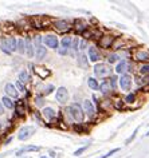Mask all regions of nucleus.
Instances as JSON below:
<instances>
[{"label":"nucleus","instance_id":"4c0bfd02","mask_svg":"<svg viewBox=\"0 0 149 158\" xmlns=\"http://www.w3.org/2000/svg\"><path fill=\"white\" fill-rule=\"evenodd\" d=\"M32 43H34V46H35V48L39 46H42V43H43V36H40L39 34H35L34 36H32Z\"/></svg>","mask_w":149,"mask_h":158},{"label":"nucleus","instance_id":"9b49d317","mask_svg":"<svg viewBox=\"0 0 149 158\" xmlns=\"http://www.w3.org/2000/svg\"><path fill=\"white\" fill-rule=\"evenodd\" d=\"M34 134H35V129L32 126H23L18 133V139L19 141H27V139H30Z\"/></svg>","mask_w":149,"mask_h":158},{"label":"nucleus","instance_id":"a878e982","mask_svg":"<svg viewBox=\"0 0 149 158\" xmlns=\"http://www.w3.org/2000/svg\"><path fill=\"white\" fill-rule=\"evenodd\" d=\"M47 55V48L45 46H39L35 48V58L38 59V60H42V59H45Z\"/></svg>","mask_w":149,"mask_h":158},{"label":"nucleus","instance_id":"393cba45","mask_svg":"<svg viewBox=\"0 0 149 158\" xmlns=\"http://www.w3.org/2000/svg\"><path fill=\"white\" fill-rule=\"evenodd\" d=\"M137 74L140 77H145V75H149V62L148 63H140L137 66Z\"/></svg>","mask_w":149,"mask_h":158},{"label":"nucleus","instance_id":"72a5a7b5","mask_svg":"<svg viewBox=\"0 0 149 158\" xmlns=\"http://www.w3.org/2000/svg\"><path fill=\"white\" fill-rule=\"evenodd\" d=\"M34 105L36 107H43L45 106V95L43 94H38L34 97Z\"/></svg>","mask_w":149,"mask_h":158},{"label":"nucleus","instance_id":"f8f14e48","mask_svg":"<svg viewBox=\"0 0 149 158\" xmlns=\"http://www.w3.org/2000/svg\"><path fill=\"white\" fill-rule=\"evenodd\" d=\"M40 114H42L43 119L49 121L50 123H53V122H55V119H58V113L53 107H43Z\"/></svg>","mask_w":149,"mask_h":158},{"label":"nucleus","instance_id":"412c9836","mask_svg":"<svg viewBox=\"0 0 149 158\" xmlns=\"http://www.w3.org/2000/svg\"><path fill=\"white\" fill-rule=\"evenodd\" d=\"M100 91L104 94V95H108V94H110L112 91H114L110 85V81H104L102 83H100Z\"/></svg>","mask_w":149,"mask_h":158},{"label":"nucleus","instance_id":"a18cd8bd","mask_svg":"<svg viewBox=\"0 0 149 158\" xmlns=\"http://www.w3.org/2000/svg\"><path fill=\"white\" fill-rule=\"evenodd\" d=\"M118 152H120V149H118V148H117V149H113V150H110L109 153L105 154V156H102L101 158H109V157H112L113 154H116V153H118Z\"/></svg>","mask_w":149,"mask_h":158},{"label":"nucleus","instance_id":"473e14b6","mask_svg":"<svg viewBox=\"0 0 149 158\" xmlns=\"http://www.w3.org/2000/svg\"><path fill=\"white\" fill-rule=\"evenodd\" d=\"M106 59H108V64H113V63H118L121 56L117 52H110V54H108Z\"/></svg>","mask_w":149,"mask_h":158},{"label":"nucleus","instance_id":"4be33fe9","mask_svg":"<svg viewBox=\"0 0 149 158\" xmlns=\"http://www.w3.org/2000/svg\"><path fill=\"white\" fill-rule=\"evenodd\" d=\"M26 54L28 58H32L35 55V48H34V43H32V39L26 38Z\"/></svg>","mask_w":149,"mask_h":158},{"label":"nucleus","instance_id":"6e6552de","mask_svg":"<svg viewBox=\"0 0 149 158\" xmlns=\"http://www.w3.org/2000/svg\"><path fill=\"white\" fill-rule=\"evenodd\" d=\"M114 39H116L114 35L104 34L102 36H101L100 40H98V46H100L101 48H104V50H109V48H112L113 43H114Z\"/></svg>","mask_w":149,"mask_h":158},{"label":"nucleus","instance_id":"603ef678","mask_svg":"<svg viewBox=\"0 0 149 158\" xmlns=\"http://www.w3.org/2000/svg\"><path fill=\"white\" fill-rule=\"evenodd\" d=\"M145 135H149V130H148V131H147V134H145Z\"/></svg>","mask_w":149,"mask_h":158},{"label":"nucleus","instance_id":"a19ab883","mask_svg":"<svg viewBox=\"0 0 149 158\" xmlns=\"http://www.w3.org/2000/svg\"><path fill=\"white\" fill-rule=\"evenodd\" d=\"M15 87L18 89V91H20V93H27V90H26V86L20 83L19 81H16V83H15Z\"/></svg>","mask_w":149,"mask_h":158},{"label":"nucleus","instance_id":"a211bd4d","mask_svg":"<svg viewBox=\"0 0 149 158\" xmlns=\"http://www.w3.org/2000/svg\"><path fill=\"white\" fill-rule=\"evenodd\" d=\"M126 46H128V42L125 40V38H122V36H116L114 43H113V46H112V50L113 51H120V50L126 48Z\"/></svg>","mask_w":149,"mask_h":158},{"label":"nucleus","instance_id":"c03bdc74","mask_svg":"<svg viewBox=\"0 0 149 158\" xmlns=\"http://www.w3.org/2000/svg\"><path fill=\"white\" fill-rule=\"evenodd\" d=\"M109 81H110V85H112V87H113V90H116V87H117V77H114V75H112L110 78H109Z\"/></svg>","mask_w":149,"mask_h":158},{"label":"nucleus","instance_id":"f257e3e1","mask_svg":"<svg viewBox=\"0 0 149 158\" xmlns=\"http://www.w3.org/2000/svg\"><path fill=\"white\" fill-rule=\"evenodd\" d=\"M0 50L4 54H12L18 51V39L15 36H3L0 40Z\"/></svg>","mask_w":149,"mask_h":158},{"label":"nucleus","instance_id":"423d86ee","mask_svg":"<svg viewBox=\"0 0 149 158\" xmlns=\"http://www.w3.org/2000/svg\"><path fill=\"white\" fill-rule=\"evenodd\" d=\"M132 70H133V64L129 60H126V59H122L121 62H118L114 69L116 74H118L120 77L121 75H126L129 71H132Z\"/></svg>","mask_w":149,"mask_h":158},{"label":"nucleus","instance_id":"4468645a","mask_svg":"<svg viewBox=\"0 0 149 158\" xmlns=\"http://www.w3.org/2000/svg\"><path fill=\"white\" fill-rule=\"evenodd\" d=\"M82 109H83L85 115H87L89 118H94L97 115L96 113V106L93 105V102L90 99H85L83 103H82Z\"/></svg>","mask_w":149,"mask_h":158},{"label":"nucleus","instance_id":"3c124183","mask_svg":"<svg viewBox=\"0 0 149 158\" xmlns=\"http://www.w3.org/2000/svg\"><path fill=\"white\" fill-rule=\"evenodd\" d=\"M40 158H49V157H46V156H42Z\"/></svg>","mask_w":149,"mask_h":158},{"label":"nucleus","instance_id":"39448f33","mask_svg":"<svg viewBox=\"0 0 149 158\" xmlns=\"http://www.w3.org/2000/svg\"><path fill=\"white\" fill-rule=\"evenodd\" d=\"M51 27L57 31V32H61V34L69 32L70 30H73V24H70V22L66 20V19H57V20H53Z\"/></svg>","mask_w":149,"mask_h":158},{"label":"nucleus","instance_id":"49530a36","mask_svg":"<svg viewBox=\"0 0 149 158\" xmlns=\"http://www.w3.org/2000/svg\"><path fill=\"white\" fill-rule=\"evenodd\" d=\"M58 52H59L61 55H67L69 54V50L63 48V47H61V48H58Z\"/></svg>","mask_w":149,"mask_h":158},{"label":"nucleus","instance_id":"2f4dec72","mask_svg":"<svg viewBox=\"0 0 149 158\" xmlns=\"http://www.w3.org/2000/svg\"><path fill=\"white\" fill-rule=\"evenodd\" d=\"M124 101H125V103H126V105L136 103V102H137V93H129V94H126V97L124 98Z\"/></svg>","mask_w":149,"mask_h":158},{"label":"nucleus","instance_id":"c9c22d12","mask_svg":"<svg viewBox=\"0 0 149 158\" xmlns=\"http://www.w3.org/2000/svg\"><path fill=\"white\" fill-rule=\"evenodd\" d=\"M87 86L92 90H100V83H98V81L96 78H93V77L87 79Z\"/></svg>","mask_w":149,"mask_h":158},{"label":"nucleus","instance_id":"1a4fd4ad","mask_svg":"<svg viewBox=\"0 0 149 158\" xmlns=\"http://www.w3.org/2000/svg\"><path fill=\"white\" fill-rule=\"evenodd\" d=\"M89 28H90L89 23L82 20V19H77V20H74V23H73V30H74V32H77L78 35H83Z\"/></svg>","mask_w":149,"mask_h":158},{"label":"nucleus","instance_id":"6ab92c4d","mask_svg":"<svg viewBox=\"0 0 149 158\" xmlns=\"http://www.w3.org/2000/svg\"><path fill=\"white\" fill-rule=\"evenodd\" d=\"M4 91H6V94H7V97L8 98H14V99H16V98L19 97L18 89L15 87V85H12V83H7L6 87H4Z\"/></svg>","mask_w":149,"mask_h":158},{"label":"nucleus","instance_id":"2eb2a0df","mask_svg":"<svg viewBox=\"0 0 149 158\" xmlns=\"http://www.w3.org/2000/svg\"><path fill=\"white\" fill-rule=\"evenodd\" d=\"M102 35L104 34L100 31V28H92V27H90V28L86 31L82 36H83V39H86V40H92V39H97V40H100Z\"/></svg>","mask_w":149,"mask_h":158},{"label":"nucleus","instance_id":"cd10ccee","mask_svg":"<svg viewBox=\"0 0 149 158\" xmlns=\"http://www.w3.org/2000/svg\"><path fill=\"white\" fill-rule=\"evenodd\" d=\"M113 107V101L112 99H104L100 101V110H102L104 113H108L109 109Z\"/></svg>","mask_w":149,"mask_h":158},{"label":"nucleus","instance_id":"37998d69","mask_svg":"<svg viewBox=\"0 0 149 158\" xmlns=\"http://www.w3.org/2000/svg\"><path fill=\"white\" fill-rule=\"evenodd\" d=\"M87 148H89V146H87V145H86V146H82V148H79V149H78V150H75V152H74V156H75V157H78V156H81V154H82V153H85V152H86V150H87Z\"/></svg>","mask_w":149,"mask_h":158},{"label":"nucleus","instance_id":"ea45409f","mask_svg":"<svg viewBox=\"0 0 149 158\" xmlns=\"http://www.w3.org/2000/svg\"><path fill=\"white\" fill-rule=\"evenodd\" d=\"M79 43H81V40L78 39L77 36H74V39H73V46H71V48L74 50V51H78L79 50Z\"/></svg>","mask_w":149,"mask_h":158},{"label":"nucleus","instance_id":"e433bc0d","mask_svg":"<svg viewBox=\"0 0 149 158\" xmlns=\"http://www.w3.org/2000/svg\"><path fill=\"white\" fill-rule=\"evenodd\" d=\"M18 52L19 54L26 52V39H23V38L18 39Z\"/></svg>","mask_w":149,"mask_h":158},{"label":"nucleus","instance_id":"bb28decb","mask_svg":"<svg viewBox=\"0 0 149 158\" xmlns=\"http://www.w3.org/2000/svg\"><path fill=\"white\" fill-rule=\"evenodd\" d=\"M38 150H40V148H39V146H35V145L24 146V148H22L20 150H18V152H16V156L20 157L22 154H24V153H28V152H38Z\"/></svg>","mask_w":149,"mask_h":158},{"label":"nucleus","instance_id":"20e7f679","mask_svg":"<svg viewBox=\"0 0 149 158\" xmlns=\"http://www.w3.org/2000/svg\"><path fill=\"white\" fill-rule=\"evenodd\" d=\"M132 58L134 62L140 63H148L149 62V50L145 47H136L132 51Z\"/></svg>","mask_w":149,"mask_h":158},{"label":"nucleus","instance_id":"09e8293b","mask_svg":"<svg viewBox=\"0 0 149 158\" xmlns=\"http://www.w3.org/2000/svg\"><path fill=\"white\" fill-rule=\"evenodd\" d=\"M4 114V106H3V103L0 102V115H3Z\"/></svg>","mask_w":149,"mask_h":158},{"label":"nucleus","instance_id":"7ed1b4c3","mask_svg":"<svg viewBox=\"0 0 149 158\" xmlns=\"http://www.w3.org/2000/svg\"><path fill=\"white\" fill-rule=\"evenodd\" d=\"M112 73H113V69L110 67V64L108 63H97L94 66V75L96 78H110L112 77Z\"/></svg>","mask_w":149,"mask_h":158},{"label":"nucleus","instance_id":"5701e85b","mask_svg":"<svg viewBox=\"0 0 149 158\" xmlns=\"http://www.w3.org/2000/svg\"><path fill=\"white\" fill-rule=\"evenodd\" d=\"M73 39H74V36H71V35H65V36L61 39V47H63L66 50H70L73 46Z\"/></svg>","mask_w":149,"mask_h":158},{"label":"nucleus","instance_id":"8fccbe9b","mask_svg":"<svg viewBox=\"0 0 149 158\" xmlns=\"http://www.w3.org/2000/svg\"><path fill=\"white\" fill-rule=\"evenodd\" d=\"M50 154H51V156H50V157H51V158H54V157H57V153H55V152H50Z\"/></svg>","mask_w":149,"mask_h":158},{"label":"nucleus","instance_id":"7c9ffc66","mask_svg":"<svg viewBox=\"0 0 149 158\" xmlns=\"http://www.w3.org/2000/svg\"><path fill=\"white\" fill-rule=\"evenodd\" d=\"M2 103H3V106H4L6 109H8V110H12V109H15V102L11 99V98H8V97H3V99H2Z\"/></svg>","mask_w":149,"mask_h":158},{"label":"nucleus","instance_id":"dca6fc26","mask_svg":"<svg viewBox=\"0 0 149 158\" xmlns=\"http://www.w3.org/2000/svg\"><path fill=\"white\" fill-rule=\"evenodd\" d=\"M87 50H89V55H87L89 60H90V62H93V63H96V64H97V63L101 60V58H102V55H101L100 50H98L96 46H90Z\"/></svg>","mask_w":149,"mask_h":158},{"label":"nucleus","instance_id":"f03ea898","mask_svg":"<svg viewBox=\"0 0 149 158\" xmlns=\"http://www.w3.org/2000/svg\"><path fill=\"white\" fill-rule=\"evenodd\" d=\"M66 113H69L70 118H71L74 122H77L78 125L82 123V122L85 121V113H83V109H82V106H79L78 103L70 105L69 107H67V110H66Z\"/></svg>","mask_w":149,"mask_h":158},{"label":"nucleus","instance_id":"864d4df0","mask_svg":"<svg viewBox=\"0 0 149 158\" xmlns=\"http://www.w3.org/2000/svg\"><path fill=\"white\" fill-rule=\"evenodd\" d=\"M0 30H2V24H0Z\"/></svg>","mask_w":149,"mask_h":158},{"label":"nucleus","instance_id":"58836bf2","mask_svg":"<svg viewBox=\"0 0 149 158\" xmlns=\"http://www.w3.org/2000/svg\"><path fill=\"white\" fill-rule=\"evenodd\" d=\"M53 91H55V87L53 85H47L43 87V95H50Z\"/></svg>","mask_w":149,"mask_h":158},{"label":"nucleus","instance_id":"aec40b11","mask_svg":"<svg viewBox=\"0 0 149 158\" xmlns=\"http://www.w3.org/2000/svg\"><path fill=\"white\" fill-rule=\"evenodd\" d=\"M15 114L18 117H24L26 115V101L20 99L18 101V103L15 105Z\"/></svg>","mask_w":149,"mask_h":158},{"label":"nucleus","instance_id":"9d476101","mask_svg":"<svg viewBox=\"0 0 149 158\" xmlns=\"http://www.w3.org/2000/svg\"><path fill=\"white\" fill-rule=\"evenodd\" d=\"M43 43H45L47 47L54 48V50H58V48H59V44H61V42L58 40L57 35H53V34L45 35V36H43Z\"/></svg>","mask_w":149,"mask_h":158},{"label":"nucleus","instance_id":"de8ad7c7","mask_svg":"<svg viewBox=\"0 0 149 158\" xmlns=\"http://www.w3.org/2000/svg\"><path fill=\"white\" fill-rule=\"evenodd\" d=\"M137 131H138V127H137V129L134 130V133H133V134H132V137H129V138H128V139H126V143H129V142H130V141L133 139V138H134V137H136V134H137Z\"/></svg>","mask_w":149,"mask_h":158},{"label":"nucleus","instance_id":"c756f323","mask_svg":"<svg viewBox=\"0 0 149 158\" xmlns=\"http://www.w3.org/2000/svg\"><path fill=\"white\" fill-rule=\"evenodd\" d=\"M137 83H138V86H141L143 89H149V75H145V77H140L138 75Z\"/></svg>","mask_w":149,"mask_h":158},{"label":"nucleus","instance_id":"f3484780","mask_svg":"<svg viewBox=\"0 0 149 158\" xmlns=\"http://www.w3.org/2000/svg\"><path fill=\"white\" fill-rule=\"evenodd\" d=\"M32 69H34L35 75H38L40 79H46L51 75V71L49 69H46V67H43V66H34Z\"/></svg>","mask_w":149,"mask_h":158},{"label":"nucleus","instance_id":"ddd939ff","mask_svg":"<svg viewBox=\"0 0 149 158\" xmlns=\"http://www.w3.org/2000/svg\"><path fill=\"white\" fill-rule=\"evenodd\" d=\"M55 99L57 102H59L61 105H65V103H67V101H69V90L66 89V87H58L55 90Z\"/></svg>","mask_w":149,"mask_h":158},{"label":"nucleus","instance_id":"79ce46f5","mask_svg":"<svg viewBox=\"0 0 149 158\" xmlns=\"http://www.w3.org/2000/svg\"><path fill=\"white\" fill-rule=\"evenodd\" d=\"M87 44H89V40H86V39H81V43H79V50H81V51H83V50H86V48H89Z\"/></svg>","mask_w":149,"mask_h":158},{"label":"nucleus","instance_id":"b1692460","mask_svg":"<svg viewBox=\"0 0 149 158\" xmlns=\"http://www.w3.org/2000/svg\"><path fill=\"white\" fill-rule=\"evenodd\" d=\"M113 109L117 110V111H124V110H126V103L121 98H116L113 101Z\"/></svg>","mask_w":149,"mask_h":158},{"label":"nucleus","instance_id":"0eeeda50","mask_svg":"<svg viewBox=\"0 0 149 158\" xmlns=\"http://www.w3.org/2000/svg\"><path fill=\"white\" fill-rule=\"evenodd\" d=\"M133 81L134 79L132 78V75H121L118 78V86L120 89L122 90V91H129V90H132V86H133Z\"/></svg>","mask_w":149,"mask_h":158},{"label":"nucleus","instance_id":"c85d7f7f","mask_svg":"<svg viewBox=\"0 0 149 158\" xmlns=\"http://www.w3.org/2000/svg\"><path fill=\"white\" fill-rule=\"evenodd\" d=\"M20 83L23 85H27L28 82L31 81V78H30V74H28V71L27 70H22L20 73H19V79H18Z\"/></svg>","mask_w":149,"mask_h":158},{"label":"nucleus","instance_id":"f704fd0d","mask_svg":"<svg viewBox=\"0 0 149 158\" xmlns=\"http://www.w3.org/2000/svg\"><path fill=\"white\" fill-rule=\"evenodd\" d=\"M78 66H81V67H86L89 64V58L86 56L85 54H79L78 55Z\"/></svg>","mask_w":149,"mask_h":158}]
</instances>
